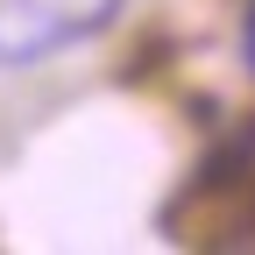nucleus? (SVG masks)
Returning a JSON list of instances; mask_svg holds the SVG:
<instances>
[{"instance_id": "f257e3e1", "label": "nucleus", "mask_w": 255, "mask_h": 255, "mask_svg": "<svg viewBox=\"0 0 255 255\" xmlns=\"http://www.w3.org/2000/svg\"><path fill=\"white\" fill-rule=\"evenodd\" d=\"M121 0H0V64H43L100 36Z\"/></svg>"}, {"instance_id": "f03ea898", "label": "nucleus", "mask_w": 255, "mask_h": 255, "mask_svg": "<svg viewBox=\"0 0 255 255\" xmlns=\"http://www.w3.org/2000/svg\"><path fill=\"white\" fill-rule=\"evenodd\" d=\"M241 50H248V71H255V7H248V21H241Z\"/></svg>"}]
</instances>
